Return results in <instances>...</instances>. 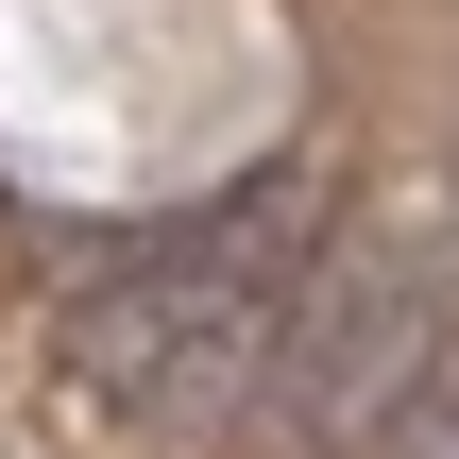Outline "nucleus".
I'll use <instances>...</instances> for the list:
<instances>
[{"mask_svg":"<svg viewBox=\"0 0 459 459\" xmlns=\"http://www.w3.org/2000/svg\"><path fill=\"white\" fill-rule=\"evenodd\" d=\"M392 459H459V375H426V392L392 409Z\"/></svg>","mask_w":459,"mask_h":459,"instance_id":"3","label":"nucleus"},{"mask_svg":"<svg viewBox=\"0 0 459 459\" xmlns=\"http://www.w3.org/2000/svg\"><path fill=\"white\" fill-rule=\"evenodd\" d=\"M68 375L102 409H136V426H221V409H255L273 324L221 307V290H187L170 255H119V273L68 290Z\"/></svg>","mask_w":459,"mask_h":459,"instance_id":"2","label":"nucleus"},{"mask_svg":"<svg viewBox=\"0 0 459 459\" xmlns=\"http://www.w3.org/2000/svg\"><path fill=\"white\" fill-rule=\"evenodd\" d=\"M443 375V307H426V273L392 255V238H324V273L273 307V409H290V443H392V409Z\"/></svg>","mask_w":459,"mask_h":459,"instance_id":"1","label":"nucleus"}]
</instances>
